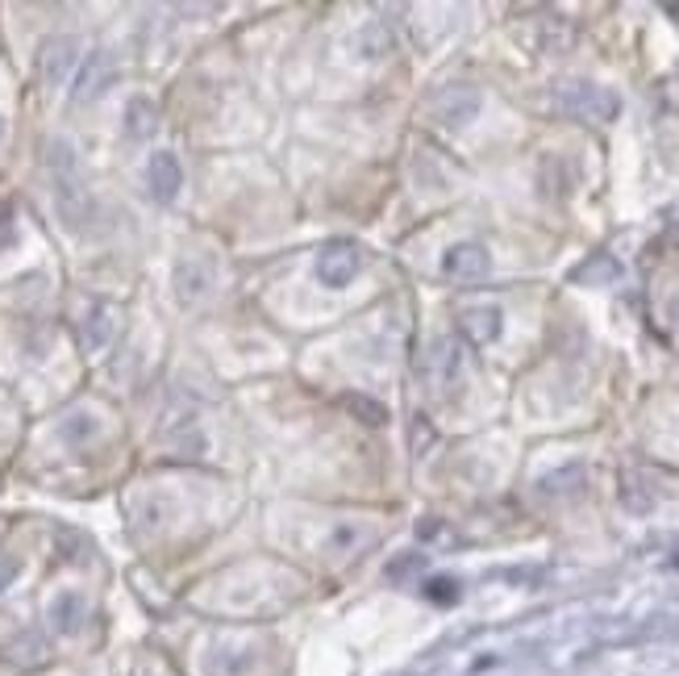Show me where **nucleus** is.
<instances>
[{
  "mask_svg": "<svg viewBox=\"0 0 679 676\" xmlns=\"http://www.w3.org/2000/svg\"><path fill=\"white\" fill-rule=\"evenodd\" d=\"M555 105L558 113H567L572 122H613L621 113V101L613 88H600V84H584V80H572L555 92Z\"/></svg>",
  "mask_w": 679,
  "mask_h": 676,
  "instance_id": "nucleus-1",
  "label": "nucleus"
},
{
  "mask_svg": "<svg viewBox=\"0 0 679 676\" xmlns=\"http://www.w3.org/2000/svg\"><path fill=\"white\" fill-rule=\"evenodd\" d=\"M50 176H55V201H59L67 226H80L83 213H88V192H83L80 180V164L67 143H55L50 147Z\"/></svg>",
  "mask_w": 679,
  "mask_h": 676,
  "instance_id": "nucleus-2",
  "label": "nucleus"
},
{
  "mask_svg": "<svg viewBox=\"0 0 679 676\" xmlns=\"http://www.w3.org/2000/svg\"><path fill=\"white\" fill-rule=\"evenodd\" d=\"M417 372H421V381L430 384V388L446 393L463 376V351H459V342L454 338H433L430 347H426V356L417 360Z\"/></svg>",
  "mask_w": 679,
  "mask_h": 676,
  "instance_id": "nucleus-3",
  "label": "nucleus"
},
{
  "mask_svg": "<svg viewBox=\"0 0 679 676\" xmlns=\"http://www.w3.org/2000/svg\"><path fill=\"white\" fill-rule=\"evenodd\" d=\"M475 113H479V92L467 84L442 88L430 101V117L446 129H459V126H467V122H475Z\"/></svg>",
  "mask_w": 679,
  "mask_h": 676,
  "instance_id": "nucleus-4",
  "label": "nucleus"
},
{
  "mask_svg": "<svg viewBox=\"0 0 679 676\" xmlns=\"http://www.w3.org/2000/svg\"><path fill=\"white\" fill-rule=\"evenodd\" d=\"M113 80H117V64H113V55H109V50H92V55L83 59L80 76H76L71 101H76V105H88V101H97Z\"/></svg>",
  "mask_w": 679,
  "mask_h": 676,
  "instance_id": "nucleus-5",
  "label": "nucleus"
},
{
  "mask_svg": "<svg viewBox=\"0 0 679 676\" xmlns=\"http://www.w3.org/2000/svg\"><path fill=\"white\" fill-rule=\"evenodd\" d=\"M354 272H359V247H350V243L321 247V255H317V280L326 289H347Z\"/></svg>",
  "mask_w": 679,
  "mask_h": 676,
  "instance_id": "nucleus-6",
  "label": "nucleus"
},
{
  "mask_svg": "<svg viewBox=\"0 0 679 676\" xmlns=\"http://www.w3.org/2000/svg\"><path fill=\"white\" fill-rule=\"evenodd\" d=\"M146 184H150V196H155V201L171 205V201L180 196V189H184V168H180V159H176L171 150L150 155V164H146Z\"/></svg>",
  "mask_w": 679,
  "mask_h": 676,
  "instance_id": "nucleus-7",
  "label": "nucleus"
},
{
  "mask_svg": "<svg viewBox=\"0 0 679 676\" xmlns=\"http://www.w3.org/2000/svg\"><path fill=\"white\" fill-rule=\"evenodd\" d=\"M488 268H493V255L484 251L479 243H459V247L442 255V272L451 280H484Z\"/></svg>",
  "mask_w": 679,
  "mask_h": 676,
  "instance_id": "nucleus-8",
  "label": "nucleus"
},
{
  "mask_svg": "<svg viewBox=\"0 0 679 676\" xmlns=\"http://www.w3.org/2000/svg\"><path fill=\"white\" fill-rule=\"evenodd\" d=\"M76 38H46L38 50V80L42 84H63L67 71L76 67Z\"/></svg>",
  "mask_w": 679,
  "mask_h": 676,
  "instance_id": "nucleus-9",
  "label": "nucleus"
},
{
  "mask_svg": "<svg viewBox=\"0 0 679 676\" xmlns=\"http://www.w3.org/2000/svg\"><path fill=\"white\" fill-rule=\"evenodd\" d=\"M500 322H505V317H500L496 305H472V309L459 314V330H463V338L475 342V347H488V342L500 338Z\"/></svg>",
  "mask_w": 679,
  "mask_h": 676,
  "instance_id": "nucleus-10",
  "label": "nucleus"
},
{
  "mask_svg": "<svg viewBox=\"0 0 679 676\" xmlns=\"http://www.w3.org/2000/svg\"><path fill=\"white\" fill-rule=\"evenodd\" d=\"M46 618H50V627L59 634H76L83 627V618H88V606H83L80 593H59L55 601H50V610H46Z\"/></svg>",
  "mask_w": 679,
  "mask_h": 676,
  "instance_id": "nucleus-11",
  "label": "nucleus"
},
{
  "mask_svg": "<svg viewBox=\"0 0 679 676\" xmlns=\"http://www.w3.org/2000/svg\"><path fill=\"white\" fill-rule=\"evenodd\" d=\"M208 289H213V275H208L205 263L188 259V263H180V268H176V296H180L184 305H196V301H201Z\"/></svg>",
  "mask_w": 679,
  "mask_h": 676,
  "instance_id": "nucleus-12",
  "label": "nucleus"
},
{
  "mask_svg": "<svg viewBox=\"0 0 679 676\" xmlns=\"http://www.w3.org/2000/svg\"><path fill=\"white\" fill-rule=\"evenodd\" d=\"M80 338L88 351H101L104 342L113 338V309H109V305H92L80 326Z\"/></svg>",
  "mask_w": 679,
  "mask_h": 676,
  "instance_id": "nucleus-13",
  "label": "nucleus"
},
{
  "mask_svg": "<svg viewBox=\"0 0 679 676\" xmlns=\"http://www.w3.org/2000/svg\"><path fill=\"white\" fill-rule=\"evenodd\" d=\"M155 126H159V113H155V105L150 101H129V109H125V134L129 138H150L155 134Z\"/></svg>",
  "mask_w": 679,
  "mask_h": 676,
  "instance_id": "nucleus-14",
  "label": "nucleus"
},
{
  "mask_svg": "<svg viewBox=\"0 0 679 676\" xmlns=\"http://www.w3.org/2000/svg\"><path fill=\"white\" fill-rule=\"evenodd\" d=\"M342 405H347L359 422H367V426H384V422H388V409H384L380 402H371V397H363V393H350Z\"/></svg>",
  "mask_w": 679,
  "mask_h": 676,
  "instance_id": "nucleus-15",
  "label": "nucleus"
},
{
  "mask_svg": "<svg viewBox=\"0 0 679 676\" xmlns=\"http://www.w3.org/2000/svg\"><path fill=\"white\" fill-rule=\"evenodd\" d=\"M97 435V418L92 414H71L67 422H63V439L67 443H83V439H92Z\"/></svg>",
  "mask_w": 679,
  "mask_h": 676,
  "instance_id": "nucleus-16",
  "label": "nucleus"
},
{
  "mask_svg": "<svg viewBox=\"0 0 679 676\" xmlns=\"http://www.w3.org/2000/svg\"><path fill=\"white\" fill-rule=\"evenodd\" d=\"M426 597H430V601H438V606H454V601H459V585H454V581H446V576H438V581H430Z\"/></svg>",
  "mask_w": 679,
  "mask_h": 676,
  "instance_id": "nucleus-17",
  "label": "nucleus"
},
{
  "mask_svg": "<svg viewBox=\"0 0 679 676\" xmlns=\"http://www.w3.org/2000/svg\"><path fill=\"white\" fill-rule=\"evenodd\" d=\"M18 572H21V560H13V555H0V593L18 581Z\"/></svg>",
  "mask_w": 679,
  "mask_h": 676,
  "instance_id": "nucleus-18",
  "label": "nucleus"
},
{
  "mask_svg": "<svg viewBox=\"0 0 679 676\" xmlns=\"http://www.w3.org/2000/svg\"><path fill=\"white\" fill-rule=\"evenodd\" d=\"M0 129H4V122H0Z\"/></svg>",
  "mask_w": 679,
  "mask_h": 676,
  "instance_id": "nucleus-19",
  "label": "nucleus"
}]
</instances>
